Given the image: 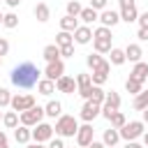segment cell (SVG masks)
<instances>
[{"label": "cell", "instance_id": "obj_3", "mask_svg": "<svg viewBox=\"0 0 148 148\" xmlns=\"http://www.w3.org/2000/svg\"><path fill=\"white\" fill-rule=\"evenodd\" d=\"M53 130H56V134L58 136H76V132H79V123H76V118L74 116H60L58 120H56V125H53Z\"/></svg>", "mask_w": 148, "mask_h": 148}, {"label": "cell", "instance_id": "obj_44", "mask_svg": "<svg viewBox=\"0 0 148 148\" xmlns=\"http://www.w3.org/2000/svg\"><path fill=\"white\" fill-rule=\"evenodd\" d=\"M49 148H65L62 136H60V139H51V141H49Z\"/></svg>", "mask_w": 148, "mask_h": 148}, {"label": "cell", "instance_id": "obj_32", "mask_svg": "<svg viewBox=\"0 0 148 148\" xmlns=\"http://www.w3.org/2000/svg\"><path fill=\"white\" fill-rule=\"evenodd\" d=\"M104 104H106V106H111L113 111H118V109H120V95H118V92H113V90H111V92H106Z\"/></svg>", "mask_w": 148, "mask_h": 148}, {"label": "cell", "instance_id": "obj_52", "mask_svg": "<svg viewBox=\"0 0 148 148\" xmlns=\"http://www.w3.org/2000/svg\"><path fill=\"white\" fill-rule=\"evenodd\" d=\"M141 113H143V123H148V106H146V109H143Z\"/></svg>", "mask_w": 148, "mask_h": 148}, {"label": "cell", "instance_id": "obj_9", "mask_svg": "<svg viewBox=\"0 0 148 148\" xmlns=\"http://www.w3.org/2000/svg\"><path fill=\"white\" fill-rule=\"evenodd\" d=\"M76 92L83 99H90V92H92V79H90V74H79L76 76Z\"/></svg>", "mask_w": 148, "mask_h": 148}, {"label": "cell", "instance_id": "obj_13", "mask_svg": "<svg viewBox=\"0 0 148 148\" xmlns=\"http://www.w3.org/2000/svg\"><path fill=\"white\" fill-rule=\"evenodd\" d=\"M56 90H58V92H65V95H72V92H76V79H74V76H67V74H62V76L56 81Z\"/></svg>", "mask_w": 148, "mask_h": 148}, {"label": "cell", "instance_id": "obj_40", "mask_svg": "<svg viewBox=\"0 0 148 148\" xmlns=\"http://www.w3.org/2000/svg\"><path fill=\"white\" fill-rule=\"evenodd\" d=\"M106 2L109 0H90V7L97 9V12H102V9H106Z\"/></svg>", "mask_w": 148, "mask_h": 148}, {"label": "cell", "instance_id": "obj_6", "mask_svg": "<svg viewBox=\"0 0 148 148\" xmlns=\"http://www.w3.org/2000/svg\"><path fill=\"white\" fill-rule=\"evenodd\" d=\"M53 125H49V123H37L35 125V130H32V141H37V143H46V141H51L53 139Z\"/></svg>", "mask_w": 148, "mask_h": 148}, {"label": "cell", "instance_id": "obj_17", "mask_svg": "<svg viewBox=\"0 0 148 148\" xmlns=\"http://www.w3.org/2000/svg\"><path fill=\"white\" fill-rule=\"evenodd\" d=\"M130 76L136 79V81H143V83H146V81H148V62H141V60L134 62V69L130 72Z\"/></svg>", "mask_w": 148, "mask_h": 148}, {"label": "cell", "instance_id": "obj_30", "mask_svg": "<svg viewBox=\"0 0 148 148\" xmlns=\"http://www.w3.org/2000/svg\"><path fill=\"white\" fill-rule=\"evenodd\" d=\"M132 106H134L136 111H143V109L148 106V90H141L139 95H134V102H132Z\"/></svg>", "mask_w": 148, "mask_h": 148}, {"label": "cell", "instance_id": "obj_46", "mask_svg": "<svg viewBox=\"0 0 148 148\" xmlns=\"http://www.w3.org/2000/svg\"><path fill=\"white\" fill-rule=\"evenodd\" d=\"M0 148H9V141H7V134L0 130Z\"/></svg>", "mask_w": 148, "mask_h": 148}, {"label": "cell", "instance_id": "obj_20", "mask_svg": "<svg viewBox=\"0 0 148 148\" xmlns=\"http://www.w3.org/2000/svg\"><path fill=\"white\" fill-rule=\"evenodd\" d=\"M102 141H104V146L109 148V146H116L118 141H120V130H116V127H109V130H104V136H102Z\"/></svg>", "mask_w": 148, "mask_h": 148}, {"label": "cell", "instance_id": "obj_58", "mask_svg": "<svg viewBox=\"0 0 148 148\" xmlns=\"http://www.w3.org/2000/svg\"><path fill=\"white\" fill-rule=\"evenodd\" d=\"M79 148H81V146H79Z\"/></svg>", "mask_w": 148, "mask_h": 148}, {"label": "cell", "instance_id": "obj_50", "mask_svg": "<svg viewBox=\"0 0 148 148\" xmlns=\"http://www.w3.org/2000/svg\"><path fill=\"white\" fill-rule=\"evenodd\" d=\"M5 2H7V5H9V7H12V9H14V7H18V5H21V0H5Z\"/></svg>", "mask_w": 148, "mask_h": 148}, {"label": "cell", "instance_id": "obj_42", "mask_svg": "<svg viewBox=\"0 0 148 148\" xmlns=\"http://www.w3.org/2000/svg\"><path fill=\"white\" fill-rule=\"evenodd\" d=\"M113 113H116V111H113L111 106H106V104H102V116H104L106 120H111V116H113Z\"/></svg>", "mask_w": 148, "mask_h": 148}, {"label": "cell", "instance_id": "obj_53", "mask_svg": "<svg viewBox=\"0 0 148 148\" xmlns=\"http://www.w3.org/2000/svg\"><path fill=\"white\" fill-rule=\"evenodd\" d=\"M143 146H148V132H143Z\"/></svg>", "mask_w": 148, "mask_h": 148}, {"label": "cell", "instance_id": "obj_57", "mask_svg": "<svg viewBox=\"0 0 148 148\" xmlns=\"http://www.w3.org/2000/svg\"><path fill=\"white\" fill-rule=\"evenodd\" d=\"M109 148H116V146H109Z\"/></svg>", "mask_w": 148, "mask_h": 148}, {"label": "cell", "instance_id": "obj_48", "mask_svg": "<svg viewBox=\"0 0 148 148\" xmlns=\"http://www.w3.org/2000/svg\"><path fill=\"white\" fill-rule=\"evenodd\" d=\"M88 148H106V146H104V141H92Z\"/></svg>", "mask_w": 148, "mask_h": 148}, {"label": "cell", "instance_id": "obj_37", "mask_svg": "<svg viewBox=\"0 0 148 148\" xmlns=\"http://www.w3.org/2000/svg\"><path fill=\"white\" fill-rule=\"evenodd\" d=\"M81 9H83V7H81L76 0H69V2H67V14H69V16H79Z\"/></svg>", "mask_w": 148, "mask_h": 148}, {"label": "cell", "instance_id": "obj_36", "mask_svg": "<svg viewBox=\"0 0 148 148\" xmlns=\"http://www.w3.org/2000/svg\"><path fill=\"white\" fill-rule=\"evenodd\" d=\"M2 25H5V28H9V30H12V28H16V25H18V16H16L14 12H7V14H5V18H2Z\"/></svg>", "mask_w": 148, "mask_h": 148}, {"label": "cell", "instance_id": "obj_31", "mask_svg": "<svg viewBox=\"0 0 148 148\" xmlns=\"http://www.w3.org/2000/svg\"><path fill=\"white\" fill-rule=\"evenodd\" d=\"M56 44H58V46H67V44H74V32L60 30V32L56 35Z\"/></svg>", "mask_w": 148, "mask_h": 148}, {"label": "cell", "instance_id": "obj_18", "mask_svg": "<svg viewBox=\"0 0 148 148\" xmlns=\"http://www.w3.org/2000/svg\"><path fill=\"white\" fill-rule=\"evenodd\" d=\"M32 12H35V18H37L39 23H46V21L51 18V9H49V5H46V2H37Z\"/></svg>", "mask_w": 148, "mask_h": 148}, {"label": "cell", "instance_id": "obj_1", "mask_svg": "<svg viewBox=\"0 0 148 148\" xmlns=\"http://www.w3.org/2000/svg\"><path fill=\"white\" fill-rule=\"evenodd\" d=\"M39 76H42L39 67H37L35 62H28V60H25V62H21V65H16V67L12 69V74H9L12 86L23 88V90H28V88L37 86V83H39Z\"/></svg>", "mask_w": 148, "mask_h": 148}, {"label": "cell", "instance_id": "obj_16", "mask_svg": "<svg viewBox=\"0 0 148 148\" xmlns=\"http://www.w3.org/2000/svg\"><path fill=\"white\" fill-rule=\"evenodd\" d=\"M14 139H16V143H30V139H32V130L28 127V125H18L16 130H14Z\"/></svg>", "mask_w": 148, "mask_h": 148}, {"label": "cell", "instance_id": "obj_33", "mask_svg": "<svg viewBox=\"0 0 148 148\" xmlns=\"http://www.w3.org/2000/svg\"><path fill=\"white\" fill-rule=\"evenodd\" d=\"M90 99H92V102H97V104H104V99H106V92L102 90V86H95V83H92V92H90Z\"/></svg>", "mask_w": 148, "mask_h": 148}, {"label": "cell", "instance_id": "obj_38", "mask_svg": "<svg viewBox=\"0 0 148 148\" xmlns=\"http://www.w3.org/2000/svg\"><path fill=\"white\" fill-rule=\"evenodd\" d=\"M12 104V92L7 88H0V109L2 106H9Z\"/></svg>", "mask_w": 148, "mask_h": 148}, {"label": "cell", "instance_id": "obj_21", "mask_svg": "<svg viewBox=\"0 0 148 148\" xmlns=\"http://www.w3.org/2000/svg\"><path fill=\"white\" fill-rule=\"evenodd\" d=\"M136 18H139L136 5H132V7H120V21H125V23H134Z\"/></svg>", "mask_w": 148, "mask_h": 148}, {"label": "cell", "instance_id": "obj_8", "mask_svg": "<svg viewBox=\"0 0 148 148\" xmlns=\"http://www.w3.org/2000/svg\"><path fill=\"white\" fill-rule=\"evenodd\" d=\"M99 113H102V104H97V102H92V99H86V102H83V106H81V120L90 123V120H95Z\"/></svg>", "mask_w": 148, "mask_h": 148}, {"label": "cell", "instance_id": "obj_34", "mask_svg": "<svg viewBox=\"0 0 148 148\" xmlns=\"http://www.w3.org/2000/svg\"><path fill=\"white\" fill-rule=\"evenodd\" d=\"M86 62H88V67H90V69H97V67L104 62V58H102V53H97V51H95V53H90V56L86 58Z\"/></svg>", "mask_w": 148, "mask_h": 148}, {"label": "cell", "instance_id": "obj_54", "mask_svg": "<svg viewBox=\"0 0 148 148\" xmlns=\"http://www.w3.org/2000/svg\"><path fill=\"white\" fill-rule=\"evenodd\" d=\"M2 18H5V14H2V12H0V23H2Z\"/></svg>", "mask_w": 148, "mask_h": 148}, {"label": "cell", "instance_id": "obj_41", "mask_svg": "<svg viewBox=\"0 0 148 148\" xmlns=\"http://www.w3.org/2000/svg\"><path fill=\"white\" fill-rule=\"evenodd\" d=\"M7 53H9V42H7L5 37H0V58L7 56Z\"/></svg>", "mask_w": 148, "mask_h": 148}, {"label": "cell", "instance_id": "obj_55", "mask_svg": "<svg viewBox=\"0 0 148 148\" xmlns=\"http://www.w3.org/2000/svg\"><path fill=\"white\" fill-rule=\"evenodd\" d=\"M2 116H5V113H2V111H0V120H2Z\"/></svg>", "mask_w": 148, "mask_h": 148}, {"label": "cell", "instance_id": "obj_47", "mask_svg": "<svg viewBox=\"0 0 148 148\" xmlns=\"http://www.w3.org/2000/svg\"><path fill=\"white\" fill-rule=\"evenodd\" d=\"M125 148H143V146H141V143H136V141H127V143H125Z\"/></svg>", "mask_w": 148, "mask_h": 148}, {"label": "cell", "instance_id": "obj_28", "mask_svg": "<svg viewBox=\"0 0 148 148\" xmlns=\"http://www.w3.org/2000/svg\"><path fill=\"white\" fill-rule=\"evenodd\" d=\"M109 58H111L109 62H111V65H116V67H118V65H123V62L127 60L125 49H111V51H109Z\"/></svg>", "mask_w": 148, "mask_h": 148}, {"label": "cell", "instance_id": "obj_5", "mask_svg": "<svg viewBox=\"0 0 148 148\" xmlns=\"http://www.w3.org/2000/svg\"><path fill=\"white\" fill-rule=\"evenodd\" d=\"M21 116V125H28V127H35L37 123H42V118L46 116V111H44V106H32V109H28V111H23V113H18Z\"/></svg>", "mask_w": 148, "mask_h": 148}, {"label": "cell", "instance_id": "obj_49", "mask_svg": "<svg viewBox=\"0 0 148 148\" xmlns=\"http://www.w3.org/2000/svg\"><path fill=\"white\" fill-rule=\"evenodd\" d=\"M25 148H49V146H44V143H37V141H35V143H25Z\"/></svg>", "mask_w": 148, "mask_h": 148}, {"label": "cell", "instance_id": "obj_24", "mask_svg": "<svg viewBox=\"0 0 148 148\" xmlns=\"http://www.w3.org/2000/svg\"><path fill=\"white\" fill-rule=\"evenodd\" d=\"M42 56H44V60H46V62L60 60V46H58V44H49V46H44Z\"/></svg>", "mask_w": 148, "mask_h": 148}, {"label": "cell", "instance_id": "obj_15", "mask_svg": "<svg viewBox=\"0 0 148 148\" xmlns=\"http://www.w3.org/2000/svg\"><path fill=\"white\" fill-rule=\"evenodd\" d=\"M74 42H76V44H88V42H92V30H90V25H79V28L74 30Z\"/></svg>", "mask_w": 148, "mask_h": 148}, {"label": "cell", "instance_id": "obj_25", "mask_svg": "<svg viewBox=\"0 0 148 148\" xmlns=\"http://www.w3.org/2000/svg\"><path fill=\"white\" fill-rule=\"evenodd\" d=\"M125 56H127L130 62H139L141 56H143V51H141L139 44H127V46H125Z\"/></svg>", "mask_w": 148, "mask_h": 148}, {"label": "cell", "instance_id": "obj_27", "mask_svg": "<svg viewBox=\"0 0 148 148\" xmlns=\"http://www.w3.org/2000/svg\"><path fill=\"white\" fill-rule=\"evenodd\" d=\"M44 111H46L49 118H60V116H62V104H60L58 99H51V102L44 106Z\"/></svg>", "mask_w": 148, "mask_h": 148}, {"label": "cell", "instance_id": "obj_11", "mask_svg": "<svg viewBox=\"0 0 148 148\" xmlns=\"http://www.w3.org/2000/svg\"><path fill=\"white\" fill-rule=\"evenodd\" d=\"M62 74H65V62H62V60L46 62V69H44V76H46V79H51V81H58Z\"/></svg>", "mask_w": 148, "mask_h": 148}, {"label": "cell", "instance_id": "obj_51", "mask_svg": "<svg viewBox=\"0 0 148 148\" xmlns=\"http://www.w3.org/2000/svg\"><path fill=\"white\" fill-rule=\"evenodd\" d=\"M134 0H120V7H132Z\"/></svg>", "mask_w": 148, "mask_h": 148}, {"label": "cell", "instance_id": "obj_2", "mask_svg": "<svg viewBox=\"0 0 148 148\" xmlns=\"http://www.w3.org/2000/svg\"><path fill=\"white\" fill-rule=\"evenodd\" d=\"M92 46L97 53H109L113 46H111V28L106 25H99L97 30H92Z\"/></svg>", "mask_w": 148, "mask_h": 148}, {"label": "cell", "instance_id": "obj_7", "mask_svg": "<svg viewBox=\"0 0 148 148\" xmlns=\"http://www.w3.org/2000/svg\"><path fill=\"white\" fill-rule=\"evenodd\" d=\"M14 111H18V113H23V111H28V109H32L35 106V97L32 95H12V104H9Z\"/></svg>", "mask_w": 148, "mask_h": 148}, {"label": "cell", "instance_id": "obj_12", "mask_svg": "<svg viewBox=\"0 0 148 148\" xmlns=\"http://www.w3.org/2000/svg\"><path fill=\"white\" fill-rule=\"evenodd\" d=\"M109 72H111V62L109 60H104L97 69H92V74H90V79H92V83L95 86H102V83H106V79H109Z\"/></svg>", "mask_w": 148, "mask_h": 148}, {"label": "cell", "instance_id": "obj_14", "mask_svg": "<svg viewBox=\"0 0 148 148\" xmlns=\"http://www.w3.org/2000/svg\"><path fill=\"white\" fill-rule=\"evenodd\" d=\"M118 21H120V12H113V9H102V12H99V23H102V25L113 28Z\"/></svg>", "mask_w": 148, "mask_h": 148}, {"label": "cell", "instance_id": "obj_22", "mask_svg": "<svg viewBox=\"0 0 148 148\" xmlns=\"http://www.w3.org/2000/svg\"><path fill=\"white\" fill-rule=\"evenodd\" d=\"M79 18H81L86 25H90L92 21H99V12H97V9H92V7H83V9H81V14H79Z\"/></svg>", "mask_w": 148, "mask_h": 148}, {"label": "cell", "instance_id": "obj_29", "mask_svg": "<svg viewBox=\"0 0 148 148\" xmlns=\"http://www.w3.org/2000/svg\"><path fill=\"white\" fill-rule=\"evenodd\" d=\"M125 90H127L130 95H139V92L143 90V81H136V79L130 76V79L125 81Z\"/></svg>", "mask_w": 148, "mask_h": 148}, {"label": "cell", "instance_id": "obj_45", "mask_svg": "<svg viewBox=\"0 0 148 148\" xmlns=\"http://www.w3.org/2000/svg\"><path fill=\"white\" fill-rule=\"evenodd\" d=\"M136 37H139V39H143V42H148V28H139Z\"/></svg>", "mask_w": 148, "mask_h": 148}, {"label": "cell", "instance_id": "obj_26", "mask_svg": "<svg viewBox=\"0 0 148 148\" xmlns=\"http://www.w3.org/2000/svg\"><path fill=\"white\" fill-rule=\"evenodd\" d=\"M53 90H56V81H51V79H46V76L39 79V83H37V92H39V95H46V97H49Z\"/></svg>", "mask_w": 148, "mask_h": 148}, {"label": "cell", "instance_id": "obj_23", "mask_svg": "<svg viewBox=\"0 0 148 148\" xmlns=\"http://www.w3.org/2000/svg\"><path fill=\"white\" fill-rule=\"evenodd\" d=\"M76 28H79V16H69V14H65V16L60 18V30L74 32Z\"/></svg>", "mask_w": 148, "mask_h": 148}, {"label": "cell", "instance_id": "obj_43", "mask_svg": "<svg viewBox=\"0 0 148 148\" xmlns=\"http://www.w3.org/2000/svg\"><path fill=\"white\" fill-rule=\"evenodd\" d=\"M136 21H139V25H141V28H148V12L139 14V18H136Z\"/></svg>", "mask_w": 148, "mask_h": 148}, {"label": "cell", "instance_id": "obj_56", "mask_svg": "<svg viewBox=\"0 0 148 148\" xmlns=\"http://www.w3.org/2000/svg\"><path fill=\"white\" fill-rule=\"evenodd\" d=\"M0 65H2V58H0Z\"/></svg>", "mask_w": 148, "mask_h": 148}, {"label": "cell", "instance_id": "obj_10", "mask_svg": "<svg viewBox=\"0 0 148 148\" xmlns=\"http://www.w3.org/2000/svg\"><path fill=\"white\" fill-rule=\"evenodd\" d=\"M92 132H95V130H92V125H90V123L81 125V127H79V132H76V143H79L81 148H88V146L95 141V139H92Z\"/></svg>", "mask_w": 148, "mask_h": 148}, {"label": "cell", "instance_id": "obj_4", "mask_svg": "<svg viewBox=\"0 0 148 148\" xmlns=\"http://www.w3.org/2000/svg\"><path fill=\"white\" fill-rule=\"evenodd\" d=\"M143 127H146L143 120H130V123H125V125L120 127V139H125V141H136L139 136H143Z\"/></svg>", "mask_w": 148, "mask_h": 148}, {"label": "cell", "instance_id": "obj_19", "mask_svg": "<svg viewBox=\"0 0 148 148\" xmlns=\"http://www.w3.org/2000/svg\"><path fill=\"white\" fill-rule=\"evenodd\" d=\"M18 120H21V116H18V111H14V109L2 116V125H5L7 130H16V127H18Z\"/></svg>", "mask_w": 148, "mask_h": 148}, {"label": "cell", "instance_id": "obj_39", "mask_svg": "<svg viewBox=\"0 0 148 148\" xmlns=\"http://www.w3.org/2000/svg\"><path fill=\"white\" fill-rule=\"evenodd\" d=\"M72 56H74V44L60 46V58H72Z\"/></svg>", "mask_w": 148, "mask_h": 148}, {"label": "cell", "instance_id": "obj_35", "mask_svg": "<svg viewBox=\"0 0 148 148\" xmlns=\"http://www.w3.org/2000/svg\"><path fill=\"white\" fill-rule=\"evenodd\" d=\"M109 123H111V127L120 130V127H123V125L127 123V118H125V113H123V111H116V113L111 116V120H109Z\"/></svg>", "mask_w": 148, "mask_h": 148}]
</instances>
